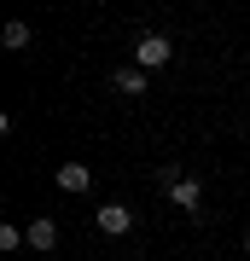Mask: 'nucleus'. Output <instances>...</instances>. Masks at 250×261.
I'll return each instance as SVG.
<instances>
[{
  "instance_id": "f257e3e1",
  "label": "nucleus",
  "mask_w": 250,
  "mask_h": 261,
  "mask_svg": "<svg viewBox=\"0 0 250 261\" xmlns=\"http://www.w3.org/2000/svg\"><path fill=\"white\" fill-rule=\"evenodd\" d=\"M163 192L175 197L180 209H198V203H204V186H198L192 174H163Z\"/></svg>"
},
{
  "instance_id": "f03ea898",
  "label": "nucleus",
  "mask_w": 250,
  "mask_h": 261,
  "mask_svg": "<svg viewBox=\"0 0 250 261\" xmlns=\"http://www.w3.org/2000/svg\"><path fill=\"white\" fill-rule=\"evenodd\" d=\"M169 35H140V47H134V58H140V70H157V64H169Z\"/></svg>"
},
{
  "instance_id": "7ed1b4c3",
  "label": "nucleus",
  "mask_w": 250,
  "mask_h": 261,
  "mask_svg": "<svg viewBox=\"0 0 250 261\" xmlns=\"http://www.w3.org/2000/svg\"><path fill=\"white\" fill-rule=\"evenodd\" d=\"M128 226H134V209H128V203H105V209H99V232H105V238H122Z\"/></svg>"
},
{
  "instance_id": "20e7f679",
  "label": "nucleus",
  "mask_w": 250,
  "mask_h": 261,
  "mask_svg": "<svg viewBox=\"0 0 250 261\" xmlns=\"http://www.w3.org/2000/svg\"><path fill=\"white\" fill-rule=\"evenodd\" d=\"M87 186H93L87 163H64V168H58V192H87Z\"/></svg>"
},
{
  "instance_id": "39448f33",
  "label": "nucleus",
  "mask_w": 250,
  "mask_h": 261,
  "mask_svg": "<svg viewBox=\"0 0 250 261\" xmlns=\"http://www.w3.org/2000/svg\"><path fill=\"white\" fill-rule=\"evenodd\" d=\"M24 232H29V250H53V244H58V226L47 221V215H41L35 226H24Z\"/></svg>"
},
{
  "instance_id": "423d86ee",
  "label": "nucleus",
  "mask_w": 250,
  "mask_h": 261,
  "mask_svg": "<svg viewBox=\"0 0 250 261\" xmlns=\"http://www.w3.org/2000/svg\"><path fill=\"white\" fill-rule=\"evenodd\" d=\"M117 93L140 99V93H146V70H117Z\"/></svg>"
},
{
  "instance_id": "0eeeda50",
  "label": "nucleus",
  "mask_w": 250,
  "mask_h": 261,
  "mask_svg": "<svg viewBox=\"0 0 250 261\" xmlns=\"http://www.w3.org/2000/svg\"><path fill=\"white\" fill-rule=\"evenodd\" d=\"M0 41H6L12 53H24V47H29V23H6V29H0Z\"/></svg>"
},
{
  "instance_id": "6e6552de",
  "label": "nucleus",
  "mask_w": 250,
  "mask_h": 261,
  "mask_svg": "<svg viewBox=\"0 0 250 261\" xmlns=\"http://www.w3.org/2000/svg\"><path fill=\"white\" fill-rule=\"evenodd\" d=\"M244 250H250V232H244Z\"/></svg>"
}]
</instances>
